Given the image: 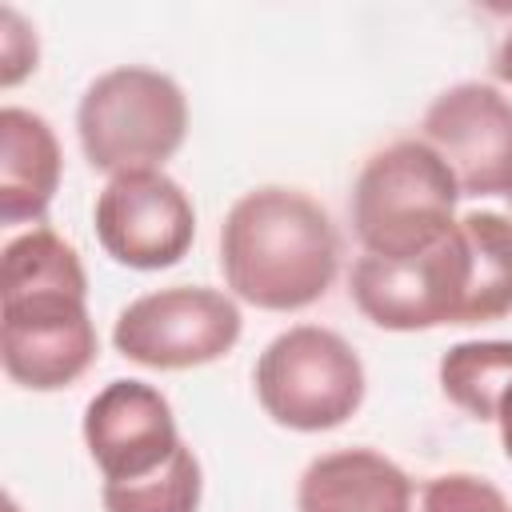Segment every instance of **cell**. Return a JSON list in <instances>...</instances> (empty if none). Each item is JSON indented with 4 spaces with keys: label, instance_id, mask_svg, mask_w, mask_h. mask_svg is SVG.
Here are the masks:
<instances>
[{
    "label": "cell",
    "instance_id": "obj_17",
    "mask_svg": "<svg viewBox=\"0 0 512 512\" xmlns=\"http://www.w3.org/2000/svg\"><path fill=\"white\" fill-rule=\"evenodd\" d=\"M420 512H512V504L484 476L440 472L420 488Z\"/></svg>",
    "mask_w": 512,
    "mask_h": 512
},
{
    "label": "cell",
    "instance_id": "obj_13",
    "mask_svg": "<svg viewBox=\"0 0 512 512\" xmlns=\"http://www.w3.org/2000/svg\"><path fill=\"white\" fill-rule=\"evenodd\" d=\"M460 232L472 252L464 324H492L512 316V216L480 208L460 216Z\"/></svg>",
    "mask_w": 512,
    "mask_h": 512
},
{
    "label": "cell",
    "instance_id": "obj_21",
    "mask_svg": "<svg viewBox=\"0 0 512 512\" xmlns=\"http://www.w3.org/2000/svg\"><path fill=\"white\" fill-rule=\"evenodd\" d=\"M508 200H512V196H508Z\"/></svg>",
    "mask_w": 512,
    "mask_h": 512
},
{
    "label": "cell",
    "instance_id": "obj_6",
    "mask_svg": "<svg viewBox=\"0 0 512 512\" xmlns=\"http://www.w3.org/2000/svg\"><path fill=\"white\" fill-rule=\"evenodd\" d=\"M244 316L236 300L204 284H172L136 296L112 324V344L124 360L156 372L212 364L236 348Z\"/></svg>",
    "mask_w": 512,
    "mask_h": 512
},
{
    "label": "cell",
    "instance_id": "obj_18",
    "mask_svg": "<svg viewBox=\"0 0 512 512\" xmlns=\"http://www.w3.org/2000/svg\"><path fill=\"white\" fill-rule=\"evenodd\" d=\"M36 60H40L36 32L24 24L16 8H0V84L4 88L20 84L28 72H36Z\"/></svg>",
    "mask_w": 512,
    "mask_h": 512
},
{
    "label": "cell",
    "instance_id": "obj_12",
    "mask_svg": "<svg viewBox=\"0 0 512 512\" xmlns=\"http://www.w3.org/2000/svg\"><path fill=\"white\" fill-rule=\"evenodd\" d=\"M64 152L40 112L8 104L0 112V220L40 224L60 188Z\"/></svg>",
    "mask_w": 512,
    "mask_h": 512
},
{
    "label": "cell",
    "instance_id": "obj_1",
    "mask_svg": "<svg viewBox=\"0 0 512 512\" xmlns=\"http://www.w3.org/2000/svg\"><path fill=\"white\" fill-rule=\"evenodd\" d=\"M340 268V236L320 200L300 188L260 184L220 224V272L236 300L264 312L316 304Z\"/></svg>",
    "mask_w": 512,
    "mask_h": 512
},
{
    "label": "cell",
    "instance_id": "obj_20",
    "mask_svg": "<svg viewBox=\"0 0 512 512\" xmlns=\"http://www.w3.org/2000/svg\"><path fill=\"white\" fill-rule=\"evenodd\" d=\"M492 72H496V80L512 84V28L504 32V40H500V48L492 56Z\"/></svg>",
    "mask_w": 512,
    "mask_h": 512
},
{
    "label": "cell",
    "instance_id": "obj_10",
    "mask_svg": "<svg viewBox=\"0 0 512 512\" xmlns=\"http://www.w3.org/2000/svg\"><path fill=\"white\" fill-rule=\"evenodd\" d=\"M84 448L104 484L140 480L164 468L184 444L168 396L144 380H112L84 408Z\"/></svg>",
    "mask_w": 512,
    "mask_h": 512
},
{
    "label": "cell",
    "instance_id": "obj_15",
    "mask_svg": "<svg viewBox=\"0 0 512 512\" xmlns=\"http://www.w3.org/2000/svg\"><path fill=\"white\" fill-rule=\"evenodd\" d=\"M12 292H88L76 248L52 228H28L4 244L0 296Z\"/></svg>",
    "mask_w": 512,
    "mask_h": 512
},
{
    "label": "cell",
    "instance_id": "obj_5",
    "mask_svg": "<svg viewBox=\"0 0 512 512\" xmlns=\"http://www.w3.org/2000/svg\"><path fill=\"white\" fill-rule=\"evenodd\" d=\"M472 284V252L456 228L412 260H384L364 252L352 264L348 292L352 304L384 332H428L444 324H464Z\"/></svg>",
    "mask_w": 512,
    "mask_h": 512
},
{
    "label": "cell",
    "instance_id": "obj_9",
    "mask_svg": "<svg viewBox=\"0 0 512 512\" xmlns=\"http://www.w3.org/2000/svg\"><path fill=\"white\" fill-rule=\"evenodd\" d=\"M420 128L448 160L460 196H512V100L500 88L452 84L428 104Z\"/></svg>",
    "mask_w": 512,
    "mask_h": 512
},
{
    "label": "cell",
    "instance_id": "obj_14",
    "mask_svg": "<svg viewBox=\"0 0 512 512\" xmlns=\"http://www.w3.org/2000/svg\"><path fill=\"white\" fill-rule=\"evenodd\" d=\"M512 384V340H460L440 356V392L472 420H496Z\"/></svg>",
    "mask_w": 512,
    "mask_h": 512
},
{
    "label": "cell",
    "instance_id": "obj_8",
    "mask_svg": "<svg viewBox=\"0 0 512 512\" xmlns=\"http://www.w3.org/2000/svg\"><path fill=\"white\" fill-rule=\"evenodd\" d=\"M100 248L136 272H160L188 256L196 240L192 196L160 168L112 176L92 208Z\"/></svg>",
    "mask_w": 512,
    "mask_h": 512
},
{
    "label": "cell",
    "instance_id": "obj_3",
    "mask_svg": "<svg viewBox=\"0 0 512 512\" xmlns=\"http://www.w3.org/2000/svg\"><path fill=\"white\" fill-rule=\"evenodd\" d=\"M80 152L96 172L164 168L188 136L184 88L156 68L120 64L100 72L76 104Z\"/></svg>",
    "mask_w": 512,
    "mask_h": 512
},
{
    "label": "cell",
    "instance_id": "obj_11",
    "mask_svg": "<svg viewBox=\"0 0 512 512\" xmlns=\"http://www.w3.org/2000/svg\"><path fill=\"white\" fill-rule=\"evenodd\" d=\"M296 512H412V480L376 448H336L300 472Z\"/></svg>",
    "mask_w": 512,
    "mask_h": 512
},
{
    "label": "cell",
    "instance_id": "obj_16",
    "mask_svg": "<svg viewBox=\"0 0 512 512\" xmlns=\"http://www.w3.org/2000/svg\"><path fill=\"white\" fill-rule=\"evenodd\" d=\"M200 496H204V472L188 444H180L164 468L140 480H120L100 488L104 512H200Z\"/></svg>",
    "mask_w": 512,
    "mask_h": 512
},
{
    "label": "cell",
    "instance_id": "obj_7",
    "mask_svg": "<svg viewBox=\"0 0 512 512\" xmlns=\"http://www.w3.org/2000/svg\"><path fill=\"white\" fill-rule=\"evenodd\" d=\"M88 292H12L0 296V360L12 384L60 392L76 384L100 352Z\"/></svg>",
    "mask_w": 512,
    "mask_h": 512
},
{
    "label": "cell",
    "instance_id": "obj_2",
    "mask_svg": "<svg viewBox=\"0 0 512 512\" xmlns=\"http://www.w3.org/2000/svg\"><path fill=\"white\" fill-rule=\"evenodd\" d=\"M456 200L460 184L428 140H392L364 160L348 216L364 252L412 260L456 228Z\"/></svg>",
    "mask_w": 512,
    "mask_h": 512
},
{
    "label": "cell",
    "instance_id": "obj_4",
    "mask_svg": "<svg viewBox=\"0 0 512 512\" xmlns=\"http://www.w3.org/2000/svg\"><path fill=\"white\" fill-rule=\"evenodd\" d=\"M252 384L264 416L288 432H332L360 412L368 392L356 348L320 324H296L272 336Z\"/></svg>",
    "mask_w": 512,
    "mask_h": 512
},
{
    "label": "cell",
    "instance_id": "obj_19",
    "mask_svg": "<svg viewBox=\"0 0 512 512\" xmlns=\"http://www.w3.org/2000/svg\"><path fill=\"white\" fill-rule=\"evenodd\" d=\"M496 428H500V448H504V456L512 460V384L500 392V404H496Z\"/></svg>",
    "mask_w": 512,
    "mask_h": 512
}]
</instances>
